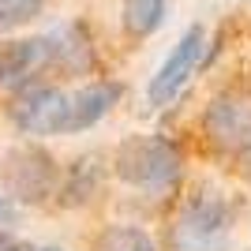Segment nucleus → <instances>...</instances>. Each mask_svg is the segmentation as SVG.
Masks as SVG:
<instances>
[{"label":"nucleus","instance_id":"obj_5","mask_svg":"<svg viewBox=\"0 0 251 251\" xmlns=\"http://www.w3.org/2000/svg\"><path fill=\"white\" fill-rule=\"evenodd\" d=\"M4 176H8V188L15 199L23 202H38L52 191V180H56V169H52V157L38 147H19L11 150L8 161H4Z\"/></svg>","mask_w":251,"mask_h":251},{"label":"nucleus","instance_id":"obj_13","mask_svg":"<svg viewBox=\"0 0 251 251\" xmlns=\"http://www.w3.org/2000/svg\"><path fill=\"white\" fill-rule=\"evenodd\" d=\"M0 251H19V244L8 240V236H0Z\"/></svg>","mask_w":251,"mask_h":251},{"label":"nucleus","instance_id":"obj_7","mask_svg":"<svg viewBox=\"0 0 251 251\" xmlns=\"http://www.w3.org/2000/svg\"><path fill=\"white\" fill-rule=\"evenodd\" d=\"M116 98H120V86L116 83H94V86H83L79 94H72V105H68V135L94 127L116 105Z\"/></svg>","mask_w":251,"mask_h":251},{"label":"nucleus","instance_id":"obj_10","mask_svg":"<svg viewBox=\"0 0 251 251\" xmlns=\"http://www.w3.org/2000/svg\"><path fill=\"white\" fill-rule=\"evenodd\" d=\"M42 4L45 0H0V34L30 23L34 15L42 11Z\"/></svg>","mask_w":251,"mask_h":251},{"label":"nucleus","instance_id":"obj_1","mask_svg":"<svg viewBox=\"0 0 251 251\" xmlns=\"http://www.w3.org/2000/svg\"><path fill=\"white\" fill-rule=\"evenodd\" d=\"M113 165H116V176L124 184H131V188L165 191L176 184L180 169H184V157L161 135H131L127 143H120Z\"/></svg>","mask_w":251,"mask_h":251},{"label":"nucleus","instance_id":"obj_9","mask_svg":"<svg viewBox=\"0 0 251 251\" xmlns=\"http://www.w3.org/2000/svg\"><path fill=\"white\" fill-rule=\"evenodd\" d=\"M94 251H154V240L139 225H113L98 236Z\"/></svg>","mask_w":251,"mask_h":251},{"label":"nucleus","instance_id":"obj_8","mask_svg":"<svg viewBox=\"0 0 251 251\" xmlns=\"http://www.w3.org/2000/svg\"><path fill=\"white\" fill-rule=\"evenodd\" d=\"M165 19V0H124V26L131 38H147Z\"/></svg>","mask_w":251,"mask_h":251},{"label":"nucleus","instance_id":"obj_3","mask_svg":"<svg viewBox=\"0 0 251 251\" xmlns=\"http://www.w3.org/2000/svg\"><path fill=\"white\" fill-rule=\"evenodd\" d=\"M68 105L72 94L56 86H23L11 105V120L26 135H68Z\"/></svg>","mask_w":251,"mask_h":251},{"label":"nucleus","instance_id":"obj_12","mask_svg":"<svg viewBox=\"0 0 251 251\" xmlns=\"http://www.w3.org/2000/svg\"><path fill=\"white\" fill-rule=\"evenodd\" d=\"M240 157H244V169H248V173H251V139H248V143H244V150H240Z\"/></svg>","mask_w":251,"mask_h":251},{"label":"nucleus","instance_id":"obj_14","mask_svg":"<svg viewBox=\"0 0 251 251\" xmlns=\"http://www.w3.org/2000/svg\"><path fill=\"white\" fill-rule=\"evenodd\" d=\"M42 251H60V248H42Z\"/></svg>","mask_w":251,"mask_h":251},{"label":"nucleus","instance_id":"obj_6","mask_svg":"<svg viewBox=\"0 0 251 251\" xmlns=\"http://www.w3.org/2000/svg\"><path fill=\"white\" fill-rule=\"evenodd\" d=\"M206 131L221 150H244L251 139V105L236 98H218L206 109Z\"/></svg>","mask_w":251,"mask_h":251},{"label":"nucleus","instance_id":"obj_4","mask_svg":"<svg viewBox=\"0 0 251 251\" xmlns=\"http://www.w3.org/2000/svg\"><path fill=\"white\" fill-rule=\"evenodd\" d=\"M202 49H206V30H202V26H188V30H184V38L176 42V49L169 52V56H165V64L157 68V75L150 79L147 101L154 105V109L169 105L173 98L180 94V86L188 83V79H191V72L199 68Z\"/></svg>","mask_w":251,"mask_h":251},{"label":"nucleus","instance_id":"obj_2","mask_svg":"<svg viewBox=\"0 0 251 251\" xmlns=\"http://www.w3.org/2000/svg\"><path fill=\"white\" fill-rule=\"evenodd\" d=\"M229 236V210L214 195H195L184 206L173 229V248L176 251H221Z\"/></svg>","mask_w":251,"mask_h":251},{"label":"nucleus","instance_id":"obj_11","mask_svg":"<svg viewBox=\"0 0 251 251\" xmlns=\"http://www.w3.org/2000/svg\"><path fill=\"white\" fill-rule=\"evenodd\" d=\"M11 218H15V210H11L8 195H0V221H11Z\"/></svg>","mask_w":251,"mask_h":251}]
</instances>
